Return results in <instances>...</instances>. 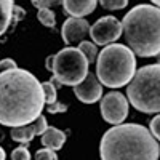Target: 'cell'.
I'll use <instances>...</instances> for the list:
<instances>
[{"label":"cell","instance_id":"20","mask_svg":"<svg viewBox=\"0 0 160 160\" xmlns=\"http://www.w3.org/2000/svg\"><path fill=\"white\" fill-rule=\"evenodd\" d=\"M68 109H69L68 104H64L58 99L47 106V112H50V114H64V112H68Z\"/></svg>","mask_w":160,"mask_h":160},{"label":"cell","instance_id":"14","mask_svg":"<svg viewBox=\"0 0 160 160\" xmlns=\"http://www.w3.org/2000/svg\"><path fill=\"white\" fill-rule=\"evenodd\" d=\"M13 0H0V37H2L11 26L13 19Z\"/></svg>","mask_w":160,"mask_h":160},{"label":"cell","instance_id":"27","mask_svg":"<svg viewBox=\"0 0 160 160\" xmlns=\"http://www.w3.org/2000/svg\"><path fill=\"white\" fill-rule=\"evenodd\" d=\"M7 155H5V151H3V148H2V146H0V160H3Z\"/></svg>","mask_w":160,"mask_h":160},{"label":"cell","instance_id":"18","mask_svg":"<svg viewBox=\"0 0 160 160\" xmlns=\"http://www.w3.org/2000/svg\"><path fill=\"white\" fill-rule=\"evenodd\" d=\"M98 3L104 8V10H123L128 5V0H98Z\"/></svg>","mask_w":160,"mask_h":160},{"label":"cell","instance_id":"8","mask_svg":"<svg viewBox=\"0 0 160 160\" xmlns=\"http://www.w3.org/2000/svg\"><path fill=\"white\" fill-rule=\"evenodd\" d=\"M101 115L108 123H122L128 115V99L120 91H109L101 96Z\"/></svg>","mask_w":160,"mask_h":160},{"label":"cell","instance_id":"3","mask_svg":"<svg viewBox=\"0 0 160 160\" xmlns=\"http://www.w3.org/2000/svg\"><path fill=\"white\" fill-rule=\"evenodd\" d=\"M127 47L139 58H155L160 53V8L141 3L131 8L122 21Z\"/></svg>","mask_w":160,"mask_h":160},{"label":"cell","instance_id":"22","mask_svg":"<svg viewBox=\"0 0 160 160\" xmlns=\"http://www.w3.org/2000/svg\"><path fill=\"white\" fill-rule=\"evenodd\" d=\"M31 3L40 10V8H53V7H58L62 3V0H31Z\"/></svg>","mask_w":160,"mask_h":160},{"label":"cell","instance_id":"4","mask_svg":"<svg viewBox=\"0 0 160 160\" xmlns=\"http://www.w3.org/2000/svg\"><path fill=\"white\" fill-rule=\"evenodd\" d=\"M96 77L102 87L122 88L136 72V56L127 45H104L96 56Z\"/></svg>","mask_w":160,"mask_h":160},{"label":"cell","instance_id":"24","mask_svg":"<svg viewBox=\"0 0 160 160\" xmlns=\"http://www.w3.org/2000/svg\"><path fill=\"white\" fill-rule=\"evenodd\" d=\"M24 16H26V10H24L22 7H18V5L13 7V19H11V22H18V21H21Z\"/></svg>","mask_w":160,"mask_h":160},{"label":"cell","instance_id":"25","mask_svg":"<svg viewBox=\"0 0 160 160\" xmlns=\"http://www.w3.org/2000/svg\"><path fill=\"white\" fill-rule=\"evenodd\" d=\"M15 68H18L16 61L11 59V58H5V59L0 61V72H2V71H8V69H15Z\"/></svg>","mask_w":160,"mask_h":160},{"label":"cell","instance_id":"28","mask_svg":"<svg viewBox=\"0 0 160 160\" xmlns=\"http://www.w3.org/2000/svg\"><path fill=\"white\" fill-rule=\"evenodd\" d=\"M151 2H152V5H158V3H160V0H151Z\"/></svg>","mask_w":160,"mask_h":160},{"label":"cell","instance_id":"7","mask_svg":"<svg viewBox=\"0 0 160 160\" xmlns=\"http://www.w3.org/2000/svg\"><path fill=\"white\" fill-rule=\"evenodd\" d=\"M88 35L96 47H104L114 43L122 37V22L115 16H102L93 26H90Z\"/></svg>","mask_w":160,"mask_h":160},{"label":"cell","instance_id":"16","mask_svg":"<svg viewBox=\"0 0 160 160\" xmlns=\"http://www.w3.org/2000/svg\"><path fill=\"white\" fill-rule=\"evenodd\" d=\"M37 18L40 21V24L45 26V28H55L56 26V16L55 11L50 8H40L37 13Z\"/></svg>","mask_w":160,"mask_h":160},{"label":"cell","instance_id":"21","mask_svg":"<svg viewBox=\"0 0 160 160\" xmlns=\"http://www.w3.org/2000/svg\"><path fill=\"white\" fill-rule=\"evenodd\" d=\"M11 158L13 160H29L31 158V152L26 146H19V148L13 149L11 152Z\"/></svg>","mask_w":160,"mask_h":160},{"label":"cell","instance_id":"23","mask_svg":"<svg viewBox=\"0 0 160 160\" xmlns=\"http://www.w3.org/2000/svg\"><path fill=\"white\" fill-rule=\"evenodd\" d=\"M149 131H151V135L157 141L160 139V115L158 114H154V118L151 120V123H149Z\"/></svg>","mask_w":160,"mask_h":160},{"label":"cell","instance_id":"26","mask_svg":"<svg viewBox=\"0 0 160 160\" xmlns=\"http://www.w3.org/2000/svg\"><path fill=\"white\" fill-rule=\"evenodd\" d=\"M51 66H53V55H50V56L47 58V61H45V68H47V71L51 72Z\"/></svg>","mask_w":160,"mask_h":160},{"label":"cell","instance_id":"2","mask_svg":"<svg viewBox=\"0 0 160 160\" xmlns=\"http://www.w3.org/2000/svg\"><path fill=\"white\" fill-rule=\"evenodd\" d=\"M99 154L104 160H157L158 141L139 123H117L102 135Z\"/></svg>","mask_w":160,"mask_h":160},{"label":"cell","instance_id":"11","mask_svg":"<svg viewBox=\"0 0 160 160\" xmlns=\"http://www.w3.org/2000/svg\"><path fill=\"white\" fill-rule=\"evenodd\" d=\"M47 127H48V122H47L45 115L40 114L37 118H34L29 123L21 125V127H13L10 130V136L16 142H31L35 136L42 135Z\"/></svg>","mask_w":160,"mask_h":160},{"label":"cell","instance_id":"9","mask_svg":"<svg viewBox=\"0 0 160 160\" xmlns=\"http://www.w3.org/2000/svg\"><path fill=\"white\" fill-rule=\"evenodd\" d=\"M74 93L80 102L83 104H93L101 99L102 96V85L98 80L95 72H90L85 75V78L80 83L74 85Z\"/></svg>","mask_w":160,"mask_h":160},{"label":"cell","instance_id":"10","mask_svg":"<svg viewBox=\"0 0 160 160\" xmlns=\"http://www.w3.org/2000/svg\"><path fill=\"white\" fill-rule=\"evenodd\" d=\"M90 32V24L85 18L71 16L64 21L61 28V35L66 45H78Z\"/></svg>","mask_w":160,"mask_h":160},{"label":"cell","instance_id":"13","mask_svg":"<svg viewBox=\"0 0 160 160\" xmlns=\"http://www.w3.org/2000/svg\"><path fill=\"white\" fill-rule=\"evenodd\" d=\"M40 141H42L43 148L53 149V151H59L64 142H66V133L55 128V127H47L43 133L40 135Z\"/></svg>","mask_w":160,"mask_h":160},{"label":"cell","instance_id":"1","mask_svg":"<svg viewBox=\"0 0 160 160\" xmlns=\"http://www.w3.org/2000/svg\"><path fill=\"white\" fill-rule=\"evenodd\" d=\"M42 83L26 69L0 72V125L8 128L32 122L43 111Z\"/></svg>","mask_w":160,"mask_h":160},{"label":"cell","instance_id":"12","mask_svg":"<svg viewBox=\"0 0 160 160\" xmlns=\"http://www.w3.org/2000/svg\"><path fill=\"white\" fill-rule=\"evenodd\" d=\"M61 5L69 16L85 18L96 10L98 0H62Z\"/></svg>","mask_w":160,"mask_h":160},{"label":"cell","instance_id":"19","mask_svg":"<svg viewBox=\"0 0 160 160\" xmlns=\"http://www.w3.org/2000/svg\"><path fill=\"white\" fill-rule=\"evenodd\" d=\"M35 158L37 160H58V154L56 151L53 149H48V148H43L35 152Z\"/></svg>","mask_w":160,"mask_h":160},{"label":"cell","instance_id":"15","mask_svg":"<svg viewBox=\"0 0 160 160\" xmlns=\"http://www.w3.org/2000/svg\"><path fill=\"white\" fill-rule=\"evenodd\" d=\"M80 51L85 55V58H87V61L90 62V64H93L96 61V56H98V48H96V45L93 43V42H88V40H82V42L78 43V47H77Z\"/></svg>","mask_w":160,"mask_h":160},{"label":"cell","instance_id":"5","mask_svg":"<svg viewBox=\"0 0 160 160\" xmlns=\"http://www.w3.org/2000/svg\"><path fill=\"white\" fill-rule=\"evenodd\" d=\"M160 66L149 64L133 74L127 87V99L136 111L154 115L160 112Z\"/></svg>","mask_w":160,"mask_h":160},{"label":"cell","instance_id":"17","mask_svg":"<svg viewBox=\"0 0 160 160\" xmlns=\"http://www.w3.org/2000/svg\"><path fill=\"white\" fill-rule=\"evenodd\" d=\"M42 83V91H43V98H45V102L50 104V102H55L58 99V88L53 85L50 80L48 82H40Z\"/></svg>","mask_w":160,"mask_h":160},{"label":"cell","instance_id":"6","mask_svg":"<svg viewBox=\"0 0 160 160\" xmlns=\"http://www.w3.org/2000/svg\"><path fill=\"white\" fill-rule=\"evenodd\" d=\"M88 68L90 62L85 55L74 45H68V48H62L53 55L51 72L61 85L74 87L80 83L88 74Z\"/></svg>","mask_w":160,"mask_h":160}]
</instances>
